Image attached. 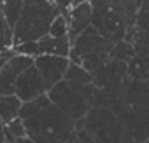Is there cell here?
<instances>
[{
	"label": "cell",
	"mask_w": 149,
	"mask_h": 143,
	"mask_svg": "<svg viewBox=\"0 0 149 143\" xmlns=\"http://www.w3.org/2000/svg\"><path fill=\"white\" fill-rule=\"evenodd\" d=\"M65 80L76 82V84H93V75L90 72H86L83 66L70 63V66L67 70V75H65Z\"/></svg>",
	"instance_id": "cell-12"
},
{
	"label": "cell",
	"mask_w": 149,
	"mask_h": 143,
	"mask_svg": "<svg viewBox=\"0 0 149 143\" xmlns=\"http://www.w3.org/2000/svg\"><path fill=\"white\" fill-rule=\"evenodd\" d=\"M72 42L68 37L65 38H54V37H44L39 40V52L40 56H60V58H70Z\"/></svg>",
	"instance_id": "cell-9"
},
{
	"label": "cell",
	"mask_w": 149,
	"mask_h": 143,
	"mask_svg": "<svg viewBox=\"0 0 149 143\" xmlns=\"http://www.w3.org/2000/svg\"><path fill=\"white\" fill-rule=\"evenodd\" d=\"M6 124L0 120V143H7V138H6Z\"/></svg>",
	"instance_id": "cell-18"
},
{
	"label": "cell",
	"mask_w": 149,
	"mask_h": 143,
	"mask_svg": "<svg viewBox=\"0 0 149 143\" xmlns=\"http://www.w3.org/2000/svg\"><path fill=\"white\" fill-rule=\"evenodd\" d=\"M2 6H4V0H0V11H2Z\"/></svg>",
	"instance_id": "cell-20"
},
{
	"label": "cell",
	"mask_w": 149,
	"mask_h": 143,
	"mask_svg": "<svg viewBox=\"0 0 149 143\" xmlns=\"http://www.w3.org/2000/svg\"><path fill=\"white\" fill-rule=\"evenodd\" d=\"M56 2H32L25 0L23 12L14 26V47L25 42H39L49 35L53 21L60 16Z\"/></svg>",
	"instance_id": "cell-2"
},
{
	"label": "cell",
	"mask_w": 149,
	"mask_h": 143,
	"mask_svg": "<svg viewBox=\"0 0 149 143\" xmlns=\"http://www.w3.org/2000/svg\"><path fill=\"white\" fill-rule=\"evenodd\" d=\"M32 65H33L32 58L18 54L0 70V96H13L16 93V82L19 75Z\"/></svg>",
	"instance_id": "cell-7"
},
{
	"label": "cell",
	"mask_w": 149,
	"mask_h": 143,
	"mask_svg": "<svg viewBox=\"0 0 149 143\" xmlns=\"http://www.w3.org/2000/svg\"><path fill=\"white\" fill-rule=\"evenodd\" d=\"M142 143H149V140H147V141H142Z\"/></svg>",
	"instance_id": "cell-21"
},
{
	"label": "cell",
	"mask_w": 149,
	"mask_h": 143,
	"mask_svg": "<svg viewBox=\"0 0 149 143\" xmlns=\"http://www.w3.org/2000/svg\"><path fill=\"white\" fill-rule=\"evenodd\" d=\"M95 84H76L70 80H61L49 93L47 98L74 122L84 120L90 110L95 107L97 100Z\"/></svg>",
	"instance_id": "cell-3"
},
{
	"label": "cell",
	"mask_w": 149,
	"mask_h": 143,
	"mask_svg": "<svg viewBox=\"0 0 149 143\" xmlns=\"http://www.w3.org/2000/svg\"><path fill=\"white\" fill-rule=\"evenodd\" d=\"M14 94L21 100L23 105L32 103V101H35V100H39V98L47 94L44 80H42V77L39 74V70L35 68V65L26 68L19 75V79L16 82V93Z\"/></svg>",
	"instance_id": "cell-6"
},
{
	"label": "cell",
	"mask_w": 149,
	"mask_h": 143,
	"mask_svg": "<svg viewBox=\"0 0 149 143\" xmlns=\"http://www.w3.org/2000/svg\"><path fill=\"white\" fill-rule=\"evenodd\" d=\"M19 119L25 124L26 138L33 143H74L77 127L67 113H63L47 94L23 105Z\"/></svg>",
	"instance_id": "cell-1"
},
{
	"label": "cell",
	"mask_w": 149,
	"mask_h": 143,
	"mask_svg": "<svg viewBox=\"0 0 149 143\" xmlns=\"http://www.w3.org/2000/svg\"><path fill=\"white\" fill-rule=\"evenodd\" d=\"M14 47V28L0 12V52Z\"/></svg>",
	"instance_id": "cell-13"
},
{
	"label": "cell",
	"mask_w": 149,
	"mask_h": 143,
	"mask_svg": "<svg viewBox=\"0 0 149 143\" xmlns=\"http://www.w3.org/2000/svg\"><path fill=\"white\" fill-rule=\"evenodd\" d=\"M23 7H25V0H7V2H4L2 6V16L7 19V23L14 28L21 12H23Z\"/></svg>",
	"instance_id": "cell-11"
},
{
	"label": "cell",
	"mask_w": 149,
	"mask_h": 143,
	"mask_svg": "<svg viewBox=\"0 0 149 143\" xmlns=\"http://www.w3.org/2000/svg\"><path fill=\"white\" fill-rule=\"evenodd\" d=\"M98 143H133L119 117L104 103L95 100V107L84 119V127Z\"/></svg>",
	"instance_id": "cell-4"
},
{
	"label": "cell",
	"mask_w": 149,
	"mask_h": 143,
	"mask_svg": "<svg viewBox=\"0 0 149 143\" xmlns=\"http://www.w3.org/2000/svg\"><path fill=\"white\" fill-rule=\"evenodd\" d=\"M16 143H33V141L28 138H21V140H16Z\"/></svg>",
	"instance_id": "cell-19"
},
{
	"label": "cell",
	"mask_w": 149,
	"mask_h": 143,
	"mask_svg": "<svg viewBox=\"0 0 149 143\" xmlns=\"http://www.w3.org/2000/svg\"><path fill=\"white\" fill-rule=\"evenodd\" d=\"M65 16H67V21H68V38L74 44L91 26V18H93L91 2L81 0L77 6H74Z\"/></svg>",
	"instance_id": "cell-8"
},
{
	"label": "cell",
	"mask_w": 149,
	"mask_h": 143,
	"mask_svg": "<svg viewBox=\"0 0 149 143\" xmlns=\"http://www.w3.org/2000/svg\"><path fill=\"white\" fill-rule=\"evenodd\" d=\"M49 37H54V38H65V37H68V21H67L65 14H60L53 21V25L49 28Z\"/></svg>",
	"instance_id": "cell-14"
},
{
	"label": "cell",
	"mask_w": 149,
	"mask_h": 143,
	"mask_svg": "<svg viewBox=\"0 0 149 143\" xmlns=\"http://www.w3.org/2000/svg\"><path fill=\"white\" fill-rule=\"evenodd\" d=\"M18 56V52H16V49L13 47V49H6V51H2L0 52V70H2L13 58H16Z\"/></svg>",
	"instance_id": "cell-17"
},
{
	"label": "cell",
	"mask_w": 149,
	"mask_h": 143,
	"mask_svg": "<svg viewBox=\"0 0 149 143\" xmlns=\"http://www.w3.org/2000/svg\"><path fill=\"white\" fill-rule=\"evenodd\" d=\"M14 49H16L18 54L28 56V58H32V59H35V58L40 56V52H39V42H25V44L16 45Z\"/></svg>",
	"instance_id": "cell-15"
},
{
	"label": "cell",
	"mask_w": 149,
	"mask_h": 143,
	"mask_svg": "<svg viewBox=\"0 0 149 143\" xmlns=\"http://www.w3.org/2000/svg\"><path fill=\"white\" fill-rule=\"evenodd\" d=\"M7 129L11 131V134L16 138V140H21V138H26V131H25V124H23V120L18 117V119H14L11 124H7Z\"/></svg>",
	"instance_id": "cell-16"
},
{
	"label": "cell",
	"mask_w": 149,
	"mask_h": 143,
	"mask_svg": "<svg viewBox=\"0 0 149 143\" xmlns=\"http://www.w3.org/2000/svg\"><path fill=\"white\" fill-rule=\"evenodd\" d=\"M21 108H23V103H21V100L16 94H13V96H0V120H2L6 126L19 117Z\"/></svg>",
	"instance_id": "cell-10"
},
{
	"label": "cell",
	"mask_w": 149,
	"mask_h": 143,
	"mask_svg": "<svg viewBox=\"0 0 149 143\" xmlns=\"http://www.w3.org/2000/svg\"><path fill=\"white\" fill-rule=\"evenodd\" d=\"M33 65L39 70V74L44 80L46 91L49 93L56 84L65 80L67 70L70 66V59L60 58V56H39L33 59Z\"/></svg>",
	"instance_id": "cell-5"
}]
</instances>
